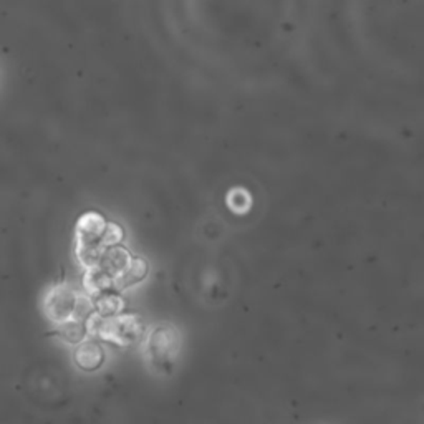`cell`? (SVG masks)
Instances as JSON below:
<instances>
[{"instance_id": "1", "label": "cell", "mask_w": 424, "mask_h": 424, "mask_svg": "<svg viewBox=\"0 0 424 424\" xmlns=\"http://www.w3.org/2000/svg\"><path fill=\"white\" fill-rule=\"evenodd\" d=\"M181 338L176 329L168 325L154 326L146 338V357L159 373H169L179 357Z\"/></svg>"}, {"instance_id": "2", "label": "cell", "mask_w": 424, "mask_h": 424, "mask_svg": "<svg viewBox=\"0 0 424 424\" xmlns=\"http://www.w3.org/2000/svg\"><path fill=\"white\" fill-rule=\"evenodd\" d=\"M145 333V326L140 317L136 315H118L105 318L101 322L96 338L105 340L118 347H131Z\"/></svg>"}, {"instance_id": "3", "label": "cell", "mask_w": 424, "mask_h": 424, "mask_svg": "<svg viewBox=\"0 0 424 424\" xmlns=\"http://www.w3.org/2000/svg\"><path fill=\"white\" fill-rule=\"evenodd\" d=\"M77 300L78 295L75 290L67 287V285H60V287L53 289L45 300V310H47L50 320H53L58 325L75 320Z\"/></svg>"}, {"instance_id": "4", "label": "cell", "mask_w": 424, "mask_h": 424, "mask_svg": "<svg viewBox=\"0 0 424 424\" xmlns=\"http://www.w3.org/2000/svg\"><path fill=\"white\" fill-rule=\"evenodd\" d=\"M106 224L108 223L98 212H86L85 216H81L77 225L78 244H100Z\"/></svg>"}, {"instance_id": "5", "label": "cell", "mask_w": 424, "mask_h": 424, "mask_svg": "<svg viewBox=\"0 0 424 424\" xmlns=\"http://www.w3.org/2000/svg\"><path fill=\"white\" fill-rule=\"evenodd\" d=\"M77 366L83 371H96L103 365L105 352L96 342H81L73 355Z\"/></svg>"}, {"instance_id": "6", "label": "cell", "mask_w": 424, "mask_h": 424, "mask_svg": "<svg viewBox=\"0 0 424 424\" xmlns=\"http://www.w3.org/2000/svg\"><path fill=\"white\" fill-rule=\"evenodd\" d=\"M133 257L130 256V252L123 247H112L106 249L103 252V257H101L100 262V269H103L106 274H110L112 277H117L118 274L126 269L128 264H130Z\"/></svg>"}, {"instance_id": "7", "label": "cell", "mask_w": 424, "mask_h": 424, "mask_svg": "<svg viewBox=\"0 0 424 424\" xmlns=\"http://www.w3.org/2000/svg\"><path fill=\"white\" fill-rule=\"evenodd\" d=\"M146 274H147V262L145 259H140V257H135V259H131V262L128 264V267L121 272V274H118L117 277H113V287L117 289L130 287V285L141 282V280L146 277Z\"/></svg>"}, {"instance_id": "8", "label": "cell", "mask_w": 424, "mask_h": 424, "mask_svg": "<svg viewBox=\"0 0 424 424\" xmlns=\"http://www.w3.org/2000/svg\"><path fill=\"white\" fill-rule=\"evenodd\" d=\"M113 287V277L103 269H90L85 275V289L93 295H103Z\"/></svg>"}, {"instance_id": "9", "label": "cell", "mask_w": 424, "mask_h": 424, "mask_svg": "<svg viewBox=\"0 0 424 424\" xmlns=\"http://www.w3.org/2000/svg\"><path fill=\"white\" fill-rule=\"evenodd\" d=\"M105 249L100 244H78L77 247V256L78 260L83 267L86 269H96L100 267L101 257H103Z\"/></svg>"}, {"instance_id": "10", "label": "cell", "mask_w": 424, "mask_h": 424, "mask_svg": "<svg viewBox=\"0 0 424 424\" xmlns=\"http://www.w3.org/2000/svg\"><path fill=\"white\" fill-rule=\"evenodd\" d=\"M96 307V313L105 318H112V317H118L119 312L124 308V300L119 297L118 293H103L100 295V298L95 303Z\"/></svg>"}, {"instance_id": "11", "label": "cell", "mask_w": 424, "mask_h": 424, "mask_svg": "<svg viewBox=\"0 0 424 424\" xmlns=\"http://www.w3.org/2000/svg\"><path fill=\"white\" fill-rule=\"evenodd\" d=\"M60 335H62V338L68 343L80 345L83 338L86 336L85 325H83L80 320H70L67 322V324L60 325Z\"/></svg>"}, {"instance_id": "12", "label": "cell", "mask_w": 424, "mask_h": 424, "mask_svg": "<svg viewBox=\"0 0 424 424\" xmlns=\"http://www.w3.org/2000/svg\"><path fill=\"white\" fill-rule=\"evenodd\" d=\"M123 236H124L123 229L119 227L118 224H113V223L106 224L103 236H101V239H100V246L103 247L105 251H106V249L118 247V244L123 241Z\"/></svg>"}]
</instances>
